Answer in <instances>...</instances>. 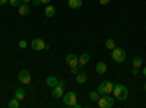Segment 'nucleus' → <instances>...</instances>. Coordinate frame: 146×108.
<instances>
[{"instance_id":"f257e3e1","label":"nucleus","mask_w":146,"mask_h":108,"mask_svg":"<svg viewBox=\"0 0 146 108\" xmlns=\"http://www.w3.org/2000/svg\"><path fill=\"white\" fill-rule=\"evenodd\" d=\"M113 93H114V97H115L117 99H120V101H124V99H127V97H129V91H127V88H126L124 85H120V83L114 85V88H113Z\"/></svg>"},{"instance_id":"f03ea898","label":"nucleus","mask_w":146,"mask_h":108,"mask_svg":"<svg viewBox=\"0 0 146 108\" xmlns=\"http://www.w3.org/2000/svg\"><path fill=\"white\" fill-rule=\"evenodd\" d=\"M113 88H114V83L111 80H104V82L100 83L98 92H100V95H108V93L113 92Z\"/></svg>"},{"instance_id":"7ed1b4c3","label":"nucleus","mask_w":146,"mask_h":108,"mask_svg":"<svg viewBox=\"0 0 146 108\" xmlns=\"http://www.w3.org/2000/svg\"><path fill=\"white\" fill-rule=\"evenodd\" d=\"M96 102H98V105H100L101 108H111V107L114 105V98L110 97V93H108V95H101Z\"/></svg>"},{"instance_id":"20e7f679","label":"nucleus","mask_w":146,"mask_h":108,"mask_svg":"<svg viewBox=\"0 0 146 108\" xmlns=\"http://www.w3.org/2000/svg\"><path fill=\"white\" fill-rule=\"evenodd\" d=\"M111 57L115 63H123L126 60V51L123 48H114L111 53Z\"/></svg>"},{"instance_id":"39448f33","label":"nucleus","mask_w":146,"mask_h":108,"mask_svg":"<svg viewBox=\"0 0 146 108\" xmlns=\"http://www.w3.org/2000/svg\"><path fill=\"white\" fill-rule=\"evenodd\" d=\"M62 99H63L64 105L73 107V105L76 104V93L75 92H67V93H64L63 97H62Z\"/></svg>"},{"instance_id":"423d86ee","label":"nucleus","mask_w":146,"mask_h":108,"mask_svg":"<svg viewBox=\"0 0 146 108\" xmlns=\"http://www.w3.org/2000/svg\"><path fill=\"white\" fill-rule=\"evenodd\" d=\"M18 79H19L21 83H23V85H28L32 78H31V73H29L28 70H21L19 75H18Z\"/></svg>"},{"instance_id":"0eeeda50","label":"nucleus","mask_w":146,"mask_h":108,"mask_svg":"<svg viewBox=\"0 0 146 108\" xmlns=\"http://www.w3.org/2000/svg\"><path fill=\"white\" fill-rule=\"evenodd\" d=\"M31 47H32L34 51H41V50L45 48V42H44V40H41V38H35V40H32Z\"/></svg>"},{"instance_id":"6e6552de","label":"nucleus","mask_w":146,"mask_h":108,"mask_svg":"<svg viewBox=\"0 0 146 108\" xmlns=\"http://www.w3.org/2000/svg\"><path fill=\"white\" fill-rule=\"evenodd\" d=\"M63 86H64V83H63V82H58V85L54 86V88L51 89V95H53L54 98H62L63 95H64V92H63Z\"/></svg>"},{"instance_id":"1a4fd4ad","label":"nucleus","mask_w":146,"mask_h":108,"mask_svg":"<svg viewBox=\"0 0 146 108\" xmlns=\"http://www.w3.org/2000/svg\"><path fill=\"white\" fill-rule=\"evenodd\" d=\"M66 63L70 66V67H75V66H78L79 64V57L76 56V54H67L66 56Z\"/></svg>"},{"instance_id":"9d476101","label":"nucleus","mask_w":146,"mask_h":108,"mask_svg":"<svg viewBox=\"0 0 146 108\" xmlns=\"http://www.w3.org/2000/svg\"><path fill=\"white\" fill-rule=\"evenodd\" d=\"M44 15H45L47 18L54 16V15H56V7H54V6H51V5H47V6H45V9H44Z\"/></svg>"},{"instance_id":"9b49d317","label":"nucleus","mask_w":146,"mask_h":108,"mask_svg":"<svg viewBox=\"0 0 146 108\" xmlns=\"http://www.w3.org/2000/svg\"><path fill=\"white\" fill-rule=\"evenodd\" d=\"M18 12H19L21 16H27V15L29 13V6H28V3H22V5L18 7Z\"/></svg>"},{"instance_id":"f8f14e48","label":"nucleus","mask_w":146,"mask_h":108,"mask_svg":"<svg viewBox=\"0 0 146 108\" xmlns=\"http://www.w3.org/2000/svg\"><path fill=\"white\" fill-rule=\"evenodd\" d=\"M95 70H96V73H100V75H104L105 72H107V64L104 62H100V63H96L95 66Z\"/></svg>"},{"instance_id":"ddd939ff","label":"nucleus","mask_w":146,"mask_h":108,"mask_svg":"<svg viewBox=\"0 0 146 108\" xmlns=\"http://www.w3.org/2000/svg\"><path fill=\"white\" fill-rule=\"evenodd\" d=\"M45 83H47V86L54 88V86L58 85V80H57V78H54V76H48V78L45 79Z\"/></svg>"},{"instance_id":"4468645a","label":"nucleus","mask_w":146,"mask_h":108,"mask_svg":"<svg viewBox=\"0 0 146 108\" xmlns=\"http://www.w3.org/2000/svg\"><path fill=\"white\" fill-rule=\"evenodd\" d=\"M70 9H79L82 6V0H67Z\"/></svg>"},{"instance_id":"2eb2a0df","label":"nucleus","mask_w":146,"mask_h":108,"mask_svg":"<svg viewBox=\"0 0 146 108\" xmlns=\"http://www.w3.org/2000/svg\"><path fill=\"white\" fill-rule=\"evenodd\" d=\"M88 62H89V54L88 53H83V54L79 56V66H85Z\"/></svg>"},{"instance_id":"dca6fc26","label":"nucleus","mask_w":146,"mask_h":108,"mask_svg":"<svg viewBox=\"0 0 146 108\" xmlns=\"http://www.w3.org/2000/svg\"><path fill=\"white\" fill-rule=\"evenodd\" d=\"M15 98H18L19 101L25 99V91H23L22 88H18V89L15 91Z\"/></svg>"},{"instance_id":"f3484780","label":"nucleus","mask_w":146,"mask_h":108,"mask_svg":"<svg viewBox=\"0 0 146 108\" xmlns=\"http://www.w3.org/2000/svg\"><path fill=\"white\" fill-rule=\"evenodd\" d=\"M76 80H78V83H85L88 80V76L85 75V73H78L76 75Z\"/></svg>"},{"instance_id":"a211bd4d","label":"nucleus","mask_w":146,"mask_h":108,"mask_svg":"<svg viewBox=\"0 0 146 108\" xmlns=\"http://www.w3.org/2000/svg\"><path fill=\"white\" fill-rule=\"evenodd\" d=\"M105 48H107V50H114V48H115L114 40H107V41H105Z\"/></svg>"},{"instance_id":"6ab92c4d","label":"nucleus","mask_w":146,"mask_h":108,"mask_svg":"<svg viewBox=\"0 0 146 108\" xmlns=\"http://www.w3.org/2000/svg\"><path fill=\"white\" fill-rule=\"evenodd\" d=\"M131 63H133V67H140V66H142V63H143V60H142L140 57H135Z\"/></svg>"},{"instance_id":"aec40b11","label":"nucleus","mask_w":146,"mask_h":108,"mask_svg":"<svg viewBox=\"0 0 146 108\" xmlns=\"http://www.w3.org/2000/svg\"><path fill=\"white\" fill-rule=\"evenodd\" d=\"M101 97L100 95V92H95V91H92L91 93H89V98H91V101H98V98Z\"/></svg>"},{"instance_id":"412c9836","label":"nucleus","mask_w":146,"mask_h":108,"mask_svg":"<svg viewBox=\"0 0 146 108\" xmlns=\"http://www.w3.org/2000/svg\"><path fill=\"white\" fill-rule=\"evenodd\" d=\"M18 107H19V99L18 98H13L9 102V108H18Z\"/></svg>"},{"instance_id":"4be33fe9","label":"nucleus","mask_w":146,"mask_h":108,"mask_svg":"<svg viewBox=\"0 0 146 108\" xmlns=\"http://www.w3.org/2000/svg\"><path fill=\"white\" fill-rule=\"evenodd\" d=\"M9 2H10V5L13 7H19L22 5V0H9Z\"/></svg>"},{"instance_id":"5701e85b","label":"nucleus","mask_w":146,"mask_h":108,"mask_svg":"<svg viewBox=\"0 0 146 108\" xmlns=\"http://www.w3.org/2000/svg\"><path fill=\"white\" fill-rule=\"evenodd\" d=\"M70 73H72V75H78V73H79V69H78V66H75V67H70Z\"/></svg>"},{"instance_id":"b1692460","label":"nucleus","mask_w":146,"mask_h":108,"mask_svg":"<svg viewBox=\"0 0 146 108\" xmlns=\"http://www.w3.org/2000/svg\"><path fill=\"white\" fill-rule=\"evenodd\" d=\"M19 48H27V41L25 40H21L19 41Z\"/></svg>"},{"instance_id":"393cba45","label":"nucleus","mask_w":146,"mask_h":108,"mask_svg":"<svg viewBox=\"0 0 146 108\" xmlns=\"http://www.w3.org/2000/svg\"><path fill=\"white\" fill-rule=\"evenodd\" d=\"M131 73H133V75H137V73H139V67H133V69H131Z\"/></svg>"},{"instance_id":"a878e982","label":"nucleus","mask_w":146,"mask_h":108,"mask_svg":"<svg viewBox=\"0 0 146 108\" xmlns=\"http://www.w3.org/2000/svg\"><path fill=\"white\" fill-rule=\"evenodd\" d=\"M110 0H100V5H108Z\"/></svg>"},{"instance_id":"bb28decb","label":"nucleus","mask_w":146,"mask_h":108,"mask_svg":"<svg viewBox=\"0 0 146 108\" xmlns=\"http://www.w3.org/2000/svg\"><path fill=\"white\" fill-rule=\"evenodd\" d=\"M32 3H34V5H36V6H38V5L41 3V0H32Z\"/></svg>"},{"instance_id":"cd10ccee","label":"nucleus","mask_w":146,"mask_h":108,"mask_svg":"<svg viewBox=\"0 0 146 108\" xmlns=\"http://www.w3.org/2000/svg\"><path fill=\"white\" fill-rule=\"evenodd\" d=\"M50 2H51V0H41V3H44V5H48Z\"/></svg>"},{"instance_id":"c85d7f7f","label":"nucleus","mask_w":146,"mask_h":108,"mask_svg":"<svg viewBox=\"0 0 146 108\" xmlns=\"http://www.w3.org/2000/svg\"><path fill=\"white\" fill-rule=\"evenodd\" d=\"M6 2H7V0H0V6H3Z\"/></svg>"},{"instance_id":"c756f323","label":"nucleus","mask_w":146,"mask_h":108,"mask_svg":"<svg viewBox=\"0 0 146 108\" xmlns=\"http://www.w3.org/2000/svg\"><path fill=\"white\" fill-rule=\"evenodd\" d=\"M29 2H32V0H22V3H29Z\"/></svg>"},{"instance_id":"7c9ffc66","label":"nucleus","mask_w":146,"mask_h":108,"mask_svg":"<svg viewBox=\"0 0 146 108\" xmlns=\"http://www.w3.org/2000/svg\"><path fill=\"white\" fill-rule=\"evenodd\" d=\"M143 75L146 76V67H143Z\"/></svg>"},{"instance_id":"2f4dec72","label":"nucleus","mask_w":146,"mask_h":108,"mask_svg":"<svg viewBox=\"0 0 146 108\" xmlns=\"http://www.w3.org/2000/svg\"><path fill=\"white\" fill-rule=\"evenodd\" d=\"M143 86H145V92H146V83H145V85H143Z\"/></svg>"}]
</instances>
